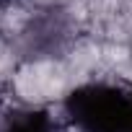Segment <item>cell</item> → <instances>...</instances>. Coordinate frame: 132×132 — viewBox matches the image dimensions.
<instances>
[{
    "instance_id": "6da1fadb",
    "label": "cell",
    "mask_w": 132,
    "mask_h": 132,
    "mask_svg": "<svg viewBox=\"0 0 132 132\" xmlns=\"http://www.w3.org/2000/svg\"><path fill=\"white\" fill-rule=\"evenodd\" d=\"M65 117L78 132H132V83L88 80L65 96Z\"/></svg>"
},
{
    "instance_id": "7a4b0ae2",
    "label": "cell",
    "mask_w": 132,
    "mask_h": 132,
    "mask_svg": "<svg viewBox=\"0 0 132 132\" xmlns=\"http://www.w3.org/2000/svg\"><path fill=\"white\" fill-rule=\"evenodd\" d=\"M0 132H57V127L44 111L21 109L0 119Z\"/></svg>"
}]
</instances>
